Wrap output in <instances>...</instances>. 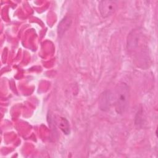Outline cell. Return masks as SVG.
Listing matches in <instances>:
<instances>
[{
	"label": "cell",
	"mask_w": 158,
	"mask_h": 158,
	"mask_svg": "<svg viewBox=\"0 0 158 158\" xmlns=\"http://www.w3.org/2000/svg\"><path fill=\"white\" fill-rule=\"evenodd\" d=\"M113 94L110 91L106 90L101 93L99 98V107L104 112L108 111L112 105Z\"/></svg>",
	"instance_id": "cell-3"
},
{
	"label": "cell",
	"mask_w": 158,
	"mask_h": 158,
	"mask_svg": "<svg viewBox=\"0 0 158 158\" xmlns=\"http://www.w3.org/2000/svg\"><path fill=\"white\" fill-rule=\"evenodd\" d=\"M72 23L71 19L68 17H65L59 23L57 27V32L59 36H62L65 32L68 30Z\"/></svg>",
	"instance_id": "cell-4"
},
{
	"label": "cell",
	"mask_w": 158,
	"mask_h": 158,
	"mask_svg": "<svg viewBox=\"0 0 158 158\" xmlns=\"http://www.w3.org/2000/svg\"><path fill=\"white\" fill-rule=\"evenodd\" d=\"M98 7L101 16L106 18L115 12L117 8V1H101L99 2Z\"/></svg>",
	"instance_id": "cell-2"
},
{
	"label": "cell",
	"mask_w": 158,
	"mask_h": 158,
	"mask_svg": "<svg viewBox=\"0 0 158 158\" xmlns=\"http://www.w3.org/2000/svg\"><path fill=\"white\" fill-rule=\"evenodd\" d=\"M60 128L63 133L65 135H69L70 132L69 122L65 118H61L60 122Z\"/></svg>",
	"instance_id": "cell-5"
},
{
	"label": "cell",
	"mask_w": 158,
	"mask_h": 158,
	"mask_svg": "<svg viewBox=\"0 0 158 158\" xmlns=\"http://www.w3.org/2000/svg\"><path fill=\"white\" fill-rule=\"evenodd\" d=\"M115 111L122 114L127 110L130 101V91L128 85L123 82L118 83L113 96Z\"/></svg>",
	"instance_id": "cell-1"
}]
</instances>
